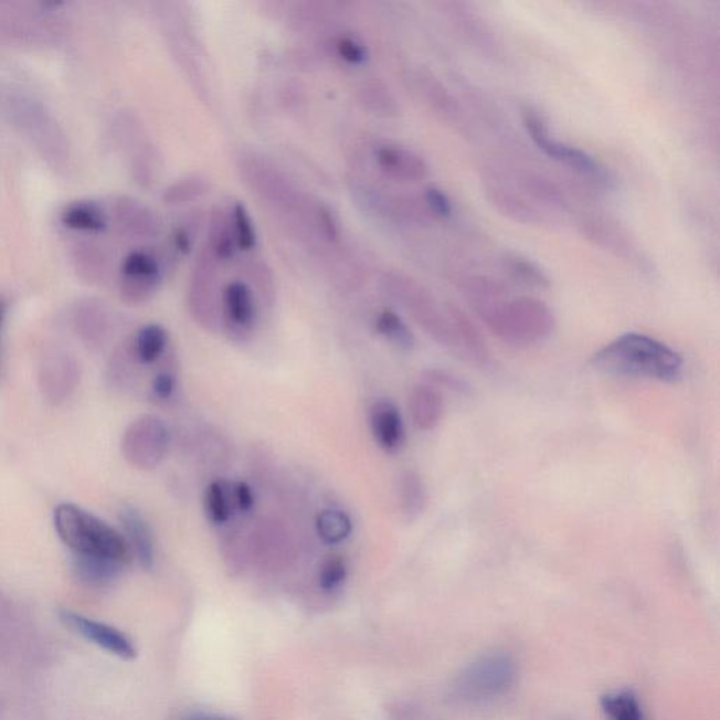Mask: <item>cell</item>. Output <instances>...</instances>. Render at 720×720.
Wrapping results in <instances>:
<instances>
[{
	"label": "cell",
	"instance_id": "obj_1",
	"mask_svg": "<svg viewBox=\"0 0 720 720\" xmlns=\"http://www.w3.org/2000/svg\"><path fill=\"white\" fill-rule=\"evenodd\" d=\"M383 285L435 342L472 367H490V349L480 329L459 307L451 303L441 305L425 286L407 275L390 272L385 274Z\"/></svg>",
	"mask_w": 720,
	"mask_h": 720
},
{
	"label": "cell",
	"instance_id": "obj_2",
	"mask_svg": "<svg viewBox=\"0 0 720 720\" xmlns=\"http://www.w3.org/2000/svg\"><path fill=\"white\" fill-rule=\"evenodd\" d=\"M591 367L610 377L676 383L684 373V359L656 338L629 332L595 352Z\"/></svg>",
	"mask_w": 720,
	"mask_h": 720
},
{
	"label": "cell",
	"instance_id": "obj_3",
	"mask_svg": "<svg viewBox=\"0 0 720 720\" xmlns=\"http://www.w3.org/2000/svg\"><path fill=\"white\" fill-rule=\"evenodd\" d=\"M472 307L494 336L512 348H529L547 341L557 328L553 311L533 297L507 296Z\"/></svg>",
	"mask_w": 720,
	"mask_h": 720
},
{
	"label": "cell",
	"instance_id": "obj_4",
	"mask_svg": "<svg viewBox=\"0 0 720 720\" xmlns=\"http://www.w3.org/2000/svg\"><path fill=\"white\" fill-rule=\"evenodd\" d=\"M54 527L72 557L105 559L125 565L130 560L131 549L126 538L75 504H60L55 508Z\"/></svg>",
	"mask_w": 720,
	"mask_h": 720
},
{
	"label": "cell",
	"instance_id": "obj_5",
	"mask_svg": "<svg viewBox=\"0 0 720 720\" xmlns=\"http://www.w3.org/2000/svg\"><path fill=\"white\" fill-rule=\"evenodd\" d=\"M517 680V663L507 652L486 653L463 667L451 682L457 705H481L506 696Z\"/></svg>",
	"mask_w": 720,
	"mask_h": 720
},
{
	"label": "cell",
	"instance_id": "obj_6",
	"mask_svg": "<svg viewBox=\"0 0 720 720\" xmlns=\"http://www.w3.org/2000/svg\"><path fill=\"white\" fill-rule=\"evenodd\" d=\"M523 126L527 128L529 137L532 138L534 146L553 161L564 165L578 172L591 182L600 184L603 188H611L612 178L610 172L599 161L587 152L579 148L570 147L552 137L547 123L538 115L537 112L527 109L523 112Z\"/></svg>",
	"mask_w": 720,
	"mask_h": 720
},
{
	"label": "cell",
	"instance_id": "obj_7",
	"mask_svg": "<svg viewBox=\"0 0 720 720\" xmlns=\"http://www.w3.org/2000/svg\"><path fill=\"white\" fill-rule=\"evenodd\" d=\"M219 261L214 258L208 246L199 251L194 262L192 277L189 286V305L193 316L200 322L212 324L215 321L220 295L218 286Z\"/></svg>",
	"mask_w": 720,
	"mask_h": 720
},
{
	"label": "cell",
	"instance_id": "obj_8",
	"mask_svg": "<svg viewBox=\"0 0 720 720\" xmlns=\"http://www.w3.org/2000/svg\"><path fill=\"white\" fill-rule=\"evenodd\" d=\"M168 447L169 431L156 416H144L127 431L125 451L134 465L157 466L167 455Z\"/></svg>",
	"mask_w": 720,
	"mask_h": 720
},
{
	"label": "cell",
	"instance_id": "obj_9",
	"mask_svg": "<svg viewBox=\"0 0 720 720\" xmlns=\"http://www.w3.org/2000/svg\"><path fill=\"white\" fill-rule=\"evenodd\" d=\"M60 618L66 627L87 642L94 643L100 649L121 660H134L137 657V647L127 635L117 627L103 624V622L87 618L78 612L61 610Z\"/></svg>",
	"mask_w": 720,
	"mask_h": 720
},
{
	"label": "cell",
	"instance_id": "obj_10",
	"mask_svg": "<svg viewBox=\"0 0 720 720\" xmlns=\"http://www.w3.org/2000/svg\"><path fill=\"white\" fill-rule=\"evenodd\" d=\"M220 310L230 333L239 338L250 336L255 327L258 310H256L254 290L248 283L244 280L225 283L221 289Z\"/></svg>",
	"mask_w": 720,
	"mask_h": 720
},
{
	"label": "cell",
	"instance_id": "obj_11",
	"mask_svg": "<svg viewBox=\"0 0 720 720\" xmlns=\"http://www.w3.org/2000/svg\"><path fill=\"white\" fill-rule=\"evenodd\" d=\"M373 157L380 171L398 182L419 183L428 177V165L409 148L382 144L374 148Z\"/></svg>",
	"mask_w": 720,
	"mask_h": 720
},
{
	"label": "cell",
	"instance_id": "obj_12",
	"mask_svg": "<svg viewBox=\"0 0 720 720\" xmlns=\"http://www.w3.org/2000/svg\"><path fill=\"white\" fill-rule=\"evenodd\" d=\"M370 431L374 442L385 454H398L405 442L403 415L390 400H379L369 411Z\"/></svg>",
	"mask_w": 720,
	"mask_h": 720
},
{
	"label": "cell",
	"instance_id": "obj_13",
	"mask_svg": "<svg viewBox=\"0 0 720 720\" xmlns=\"http://www.w3.org/2000/svg\"><path fill=\"white\" fill-rule=\"evenodd\" d=\"M120 522L128 547L136 554L138 563L142 569L151 570L156 564V543L146 518L136 508L125 507L120 511Z\"/></svg>",
	"mask_w": 720,
	"mask_h": 720
},
{
	"label": "cell",
	"instance_id": "obj_14",
	"mask_svg": "<svg viewBox=\"0 0 720 720\" xmlns=\"http://www.w3.org/2000/svg\"><path fill=\"white\" fill-rule=\"evenodd\" d=\"M121 272L130 283L131 295L140 300L151 295L161 282V265L147 252L136 251L127 255Z\"/></svg>",
	"mask_w": 720,
	"mask_h": 720
},
{
	"label": "cell",
	"instance_id": "obj_15",
	"mask_svg": "<svg viewBox=\"0 0 720 720\" xmlns=\"http://www.w3.org/2000/svg\"><path fill=\"white\" fill-rule=\"evenodd\" d=\"M410 416L419 431H432L440 425L444 416V399L440 390L428 383L415 385L410 394Z\"/></svg>",
	"mask_w": 720,
	"mask_h": 720
},
{
	"label": "cell",
	"instance_id": "obj_16",
	"mask_svg": "<svg viewBox=\"0 0 720 720\" xmlns=\"http://www.w3.org/2000/svg\"><path fill=\"white\" fill-rule=\"evenodd\" d=\"M208 250L212 252L219 264L235 258L239 246L235 243L233 224H231L230 210L214 208L209 219Z\"/></svg>",
	"mask_w": 720,
	"mask_h": 720
},
{
	"label": "cell",
	"instance_id": "obj_17",
	"mask_svg": "<svg viewBox=\"0 0 720 720\" xmlns=\"http://www.w3.org/2000/svg\"><path fill=\"white\" fill-rule=\"evenodd\" d=\"M487 199L506 218L522 224L543 223V215L519 194L500 187L487 188Z\"/></svg>",
	"mask_w": 720,
	"mask_h": 720
},
{
	"label": "cell",
	"instance_id": "obj_18",
	"mask_svg": "<svg viewBox=\"0 0 720 720\" xmlns=\"http://www.w3.org/2000/svg\"><path fill=\"white\" fill-rule=\"evenodd\" d=\"M233 491L230 490L224 480L210 483L204 491V511L210 522L215 527H223L233 518L234 511Z\"/></svg>",
	"mask_w": 720,
	"mask_h": 720
},
{
	"label": "cell",
	"instance_id": "obj_19",
	"mask_svg": "<svg viewBox=\"0 0 720 720\" xmlns=\"http://www.w3.org/2000/svg\"><path fill=\"white\" fill-rule=\"evenodd\" d=\"M316 531L324 543L337 547L351 538L353 522L351 517L341 509H324L317 516Z\"/></svg>",
	"mask_w": 720,
	"mask_h": 720
},
{
	"label": "cell",
	"instance_id": "obj_20",
	"mask_svg": "<svg viewBox=\"0 0 720 720\" xmlns=\"http://www.w3.org/2000/svg\"><path fill=\"white\" fill-rule=\"evenodd\" d=\"M374 329H377L379 336L394 345L400 351H413L415 347L414 333L398 313L389 310V308L380 311L374 318Z\"/></svg>",
	"mask_w": 720,
	"mask_h": 720
},
{
	"label": "cell",
	"instance_id": "obj_21",
	"mask_svg": "<svg viewBox=\"0 0 720 720\" xmlns=\"http://www.w3.org/2000/svg\"><path fill=\"white\" fill-rule=\"evenodd\" d=\"M600 703L608 720H645L639 698L631 689L606 692Z\"/></svg>",
	"mask_w": 720,
	"mask_h": 720
},
{
	"label": "cell",
	"instance_id": "obj_22",
	"mask_svg": "<svg viewBox=\"0 0 720 720\" xmlns=\"http://www.w3.org/2000/svg\"><path fill=\"white\" fill-rule=\"evenodd\" d=\"M75 574L82 583L87 585H105L115 580L125 569V564L110 562V560L72 557Z\"/></svg>",
	"mask_w": 720,
	"mask_h": 720
},
{
	"label": "cell",
	"instance_id": "obj_23",
	"mask_svg": "<svg viewBox=\"0 0 720 720\" xmlns=\"http://www.w3.org/2000/svg\"><path fill=\"white\" fill-rule=\"evenodd\" d=\"M399 498L401 509L409 519H415L426 507V488L423 478L414 470L404 472L400 477Z\"/></svg>",
	"mask_w": 720,
	"mask_h": 720
},
{
	"label": "cell",
	"instance_id": "obj_24",
	"mask_svg": "<svg viewBox=\"0 0 720 720\" xmlns=\"http://www.w3.org/2000/svg\"><path fill=\"white\" fill-rule=\"evenodd\" d=\"M169 336L167 329L159 324H148L142 327L136 338V354L144 364L156 363L167 351Z\"/></svg>",
	"mask_w": 720,
	"mask_h": 720
},
{
	"label": "cell",
	"instance_id": "obj_25",
	"mask_svg": "<svg viewBox=\"0 0 720 720\" xmlns=\"http://www.w3.org/2000/svg\"><path fill=\"white\" fill-rule=\"evenodd\" d=\"M504 266L513 280L533 289H548L550 280L542 267L519 255H507Z\"/></svg>",
	"mask_w": 720,
	"mask_h": 720
},
{
	"label": "cell",
	"instance_id": "obj_26",
	"mask_svg": "<svg viewBox=\"0 0 720 720\" xmlns=\"http://www.w3.org/2000/svg\"><path fill=\"white\" fill-rule=\"evenodd\" d=\"M421 92H423L425 99L434 109L441 113L442 116L455 120L460 115L459 106L449 92L442 86L438 80L434 78L431 74H421L419 76Z\"/></svg>",
	"mask_w": 720,
	"mask_h": 720
},
{
	"label": "cell",
	"instance_id": "obj_27",
	"mask_svg": "<svg viewBox=\"0 0 720 720\" xmlns=\"http://www.w3.org/2000/svg\"><path fill=\"white\" fill-rule=\"evenodd\" d=\"M359 99L368 110L379 116H395L399 113L398 103L388 87L380 82H364L359 89Z\"/></svg>",
	"mask_w": 720,
	"mask_h": 720
},
{
	"label": "cell",
	"instance_id": "obj_28",
	"mask_svg": "<svg viewBox=\"0 0 720 720\" xmlns=\"http://www.w3.org/2000/svg\"><path fill=\"white\" fill-rule=\"evenodd\" d=\"M230 218L239 251L250 252L255 250L258 236H256L255 225L252 223L248 209L243 203L235 202L231 205Z\"/></svg>",
	"mask_w": 720,
	"mask_h": 720
},
{
	"label": "cell",
	"instance_id": "obj_29",
	"mask_svg": "<svg viewBox=\"0 0 720 720\" xmlns=\"http://www.w3.org/2000/svg\"><path fill=\"white\" fill-rule=\"evenodd\" d=\"M63 223L72 230L96 231V233L106 225L100 210L89 204L71 205L63 214Z\"/></svg>",
	"mask_w": 720,
	"mask_h": 720
},
{
	"label": "cell",
	"instance_id": "obj_30",
	"mask_svg": "<svg viewBox=\"0 0 720 720\" xmlns=\"http://www.w3.org/2000/svg\"><path fill=\"white\" fill-rule=\"evenodd\" d=\"M523 188L538 202L548 204L550 208H565V198L562 190L552 180L543 178L542 174H529L523 179Z\"/></svg>",
	"mask_w": 720,
	"mask_h": 720
},
{
	"label": "cell",
	"instance_id": "obj_31",
	"mask_svg": "<svg viewBox=\"0 0 720 720\" xmlns=\"http://www.w3.org/2000/svg\"><path fill=\"white\" fill-rule=\"evenodd\" d=\"M208 180L200 177H188L171 184L165 193L168 204H184L194 202L209 192Z\"/></svg>",
	"mask_w": 720,
	"mask_h": 720
},
{
	"label": "cell",
	"instance_id": "obj_32",
	"mask_svg": "<svg viewBox=\"0 0 720 720\" xmlns=\"http://www.w3.org/2000/svg\"><path fill=\"white\" fill-rule=\"evenodd\" d=\"M348 578V565L341 557H331L324 562L320 570V587L327 593L336 591Z\"/></svg>",
	"mask_w": 720,
	"mask_h": 720
},
{
	"label": "cell",
	"instance_id": "obj_33",
	"mask_svg": "<svg viewBox=\"0 0 720 720\" xmlns=\"http://www.w3.org/2000/svg\"><path fill=\"white\" fill-rule=\"evenodd\" d=\"M331 45L333 53L345 63L360 65L368 59V51L364 45L360 44L358 40L349 38V35H338L331 41Z\"/></svg>",
	"mask_w": 720,
	"mask_h": 720
},
{
	"label": "cell",
	"instance_id": "obj_34",
	"mask_svg": "<svg viewBox=\"0 0 720 720\" xmlns=\"http://www.w3.org/2000/svg\"><path fill=\"white\" fill-rule=\"evenodd\" d=\"M423 202L431 218L449 219L452 212H454L449 198L440 188H426L423 194Z\"/></svg>",
	"mask_w": 720,
	"mask_h": 720
},
{
	"label": "cell",
	"instance_id": "obj_35",
	"mask_svg": "<svg viewBox=\"0 0 720 720\" xmlns=\"http://www.w3.org/2000/svg\"><path fill=\"white\" fill-rule=\"evenodd\" d=\"M246 275H248L255 286L264 293H274V277L269 267L261 261H251L245 266Z\"/></svg>",
	"mask_w": 720,
	"mask_h": 720
},
{
	"label": "cell",
	"instance_id": "obj_36",
	"mask_svg": "<svg viewBox=\"0 0 720 720\" xmlns=\"http://www.w3.org/2000/svg\"><path fill=\"white\" fill-rule=\"evenodd\" d=\"M426 380H428V384L434 385V388L441 385V388L452 390V392L456 393H466L467 390H469L462 379L455 377V374L445 372V370H430V372L426 373Z\"/></svg>",
	"mask_w": 720,
	"mask_h": 720
},
{
	"label": "cell",
	"instance_id": "obj_37",
	"mask_svg": "<svg viewBox=\"0 0 720 720\" xmlns=\"http://www.w3.org/2000/svg\"><path fill=\"white\" fill-rule=\"evenodd\" d=\"M174 390H177V378L173 377V373L168 372V370L159 372L157 377L153 378L152 392L158 400L167 401L172 399Z\"/></svg>",
	"mask_w": 720,
	"mask_h": 720
},
{
	"label": "cell",
	"instance_id": "obj_38",
	"mask_svg": "<svg viewBox=\"0 0 720 720\" xmlns=\"http://www.w3.org/2000/svg\"><path fill=\"white\" fill-rule=\"evenodd\" d=\"M234 506L241 512H250L255 506V494L248 483L239 481L233 488Z\"/></svg>",
	"mask_w": 720,
	"mask_h": 720
},
{
	"label": "cell",
	"instance_id": "obj_39",
	"mask_svg": "<svg viewBox=\"0 0 720 720\" xmlns=\"http://www.w3.org/2000/svg\"><path fill=\"white\" fill-rule=\"evenodd\" d=\"M193 240L194 236L192 231H190V227H187V225H180V227L174 231L173 234L174 250L180 252L182 255H188L190 250H192Z\"/></svg>",
	"mask_w": 720,
	"mask_h": 720
},
{
	"label": "cell",
	"instance_id": "obj_40",
	"mask_svg": "<svg viewBox=\"0 0 720 720\" xmlns=\"http://www.w3.org/2000/svg\"><path fill=\"white\" fill-rule=\"evenodd\" d=\"M178 720H235V719L230 717H224V714H219V713L197 712V713L184 714V717Z\"/></svg>",
	"mask_w": 720,
	"mask_h": 720
},
{
	"label": "cell",
	"instance_id": "obj_41",
	"mask_svg": "<svg viewBox=\"0 0 720 720\" xmlns=\"http://www.w3.org/2000/svg\"><path fill=\"white\" fill-rule=\"evenodd\" d=\"M2 322H3V307L0 305V331H2Z\"/></svg>",
	"mask_w": 720,
	"mask_h": 720
}]
</instances>
